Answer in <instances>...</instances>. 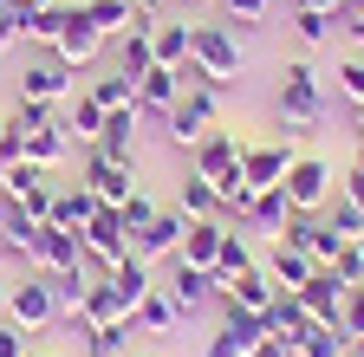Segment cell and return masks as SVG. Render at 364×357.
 Masks as SVG:
<instances>
[{"label": "cell", "instance_id": "9", "mask_svg": "<svg viewBox=\"0 0 364 357\" xmlns=\"http://www.w3.org/2000/svg\"><path fill=\"white\" fill-rule=\"evenodd\" d=\"M105 46H111V39L91 26L78 7H72V13H65V26H59V39H53V59H59L65 72H91V65L105 59Z\"/></svg>", "mask_w": 364, "mask_h": 357}, {"label": "cell", "instance_id": "19", "mask_svg": "<svg viewBox=\"0 0 364 357\" xmlns=\"http://www.w3.org/2000/svg\"><path fill=\"white\" fill-rule=\"evenodd\" d=\"M136 130H144V104L105 111V130H98V143H91V150H105V156H124V163H136Z\"/></svg>", "mask_w": 364, "mask_h": 357}, {"label": "cell", "instance_id": "40", "mask_svg": "<svg viewBox=\"0 0 364 357\" xmlns=\"http://www.w3.org/2000/svg\"><path fill=\"white\" fill-rule=\"evenodd\" d=\"M85 286H91V266L53 273V299H59V319H78V305H85Z\"/></svg>", "mask_w": 364, "mask_h": 357}, {"label": "cell", "instance_id": "18", "mask_svg": "<svg viewBox=\"0 0 364 357\" xmlns=\"http://www.w3.org/2000/svg\"><path fill=\"white\" fill-rule=\"evenodd\" d=\"M182 98V65H150L144 78H136V104H144V117H169Z\"/></svg>", "mask_w": 364, "mask_h": 357}, {"label": "cell", "instance_id": "47", "mask_svg": "<svg viewBox=\"0 0 364 357\" xmlns=\"http://www.w3.org/2000/svg\"><path fill=\"white\" fill-rule=\"evenodd\" d=\"M338 98L364 104V59H338Z\"/></svg>", "mask_w": 364, "mask_h": 357}, {"label": "cell", "instance_id": "48", "mask_svg": "<svg viewBox=\"0 0 364 357\" xmlns=\"http://www.w3.org/2000/svg\"><path fill=\"white\" fill-rule=\"evenodd\" d=\"M117 214H124V228L136 234V228H150V214H156V202H150L144 189H130V202H117Z\"/></svg>", "mask_w": 364, "mask_h": 357}, {"label": "cell", "instance_id": "8", "mask_svg": "<svg viewBox=\"0 0 364 357\" xmlns=\"http://www.w3.org/2000/svg\"><path fill=\"white\" fill-rule=\"evenodd\" d=\"M78 182H85L91 195H98L105 208H117V202H130V189H136V163H124V156H105V150H85Z\"/></svg>", "mask_w": 364, "mask_h": 357}, {"label": "cell", "instance_id": "33", "mask_svg": "<svg viewBox=\"0 0 364 357\" xmlns=\"http://www.w3.org/2000/svg\"><path fill=\"white\" fill-rule=\"evenodd\" d=\"M150 39H156V65H189L196 26H189V20H156V26H150Z\"/></svg>", "mask_w": 364, "mask_h": 357}, {"label": "cell", "instance_id": "10", "mask_svg": "<svg viewBox=\"0 0 364 357\" xmlns=\"http://www.w3.org/2000/svg\"><path fill=\"white\" fill-rule=\"evenodd\" d=\"M293 156H299V130H287V137H273V143H247V150H241L247 189H280V175H287Z\"/></svg>", "mask_w": 364, "mask_h": 357}, {"label": "cell", "instance_id": "16", "mask_svg": "<svg viewBox=\"0 0 364 357\" xmlns=\"http://www.w3.org/2000/svg\"><path fill=\"white\" fill-rule=\"evenodd\" d=\"M287 221H293L287 189H254V195H247V208L235 214V228H247V234H280Z\"/></svg>", "mask_w": 364, "mask_h": 357}, {"label": "cell", "instance_id": "15", "mask_svg": "<svg viewBox=\"0 0 364 357\" xmlns=\"http://www.w3.org/2000/svg\"><path fill=\"white\" fill-rule=\"evenodd\" d=\"M150 26H156V20H144V13H136V26L111 39V65H117L124 78H144V72L156 65V39H150Z\"/></svg>", "mask_w": 364, "mask_h": 357}, {"label": "cell", "instance_id": "24", "mask_svg": "<svg viewBox=\"0 0 364 357\" xmlns=\"http://www.w3.org/2000/svg\"><path fill=\"white\" fill-rule=\"evenodd\" d=\"M176 325H182V305H176V299H169L163 286H156V292H150L144 305L130 312V331H136V338H169Z\"/></svg>", "mask_w": 364, "mask_h": 357}, {"label": "cell", "instance_id": "38", "mask_svg": "<svg viewBox=\"0 0 364 357\" xmlns=\"http://www.w3.org/2000/svg\"><path fill=\"white\" fill-rule=\"evenodd\" d=\"M130 319L124 325H105V331H91V325H78V344H85V357H130Z\"/></svg>", "mask_w": 364, "mask_h": 357}, {"label": "cell", "instance_id": "28", "mask_svg": "<svg viewBox=\"0 0 364 357\" xmlns=\"http://www.w3.org/2000/svg\"><path fill=\"white\" fill-rule=\"evenodd\" d=\"M98 130H105V104L91 98V92H72L65 98V137L91 150V143H98Z\"/></svg>", "mask_w": 364, "mask_h": 357}, {"label": "cell", "instance_id": "41", "mask_svg": "<svg viewBox=\"0 0 364 357\" xmlns=\"http://www.w3.org/2000/svg\"><path fill=\"white\" fill-rule=\"evenodd\" d=\"M65 13H72V7H33L20 39H33V46H53V39H59V26H65Z\"/></svg>", "mask_w": 364, "mask_h": 357}, {"label": "cell", "instance_id": "54", "mask_svg": "<svg viewBox=\"0 0 364 357\" xmlns=\"http://www.w3.org/2000/svg\"><path fill=\"white\" fill-rule=\"evenodd\" d=\"M351 123H358V143H364V104H351Z\"/></svg>", "mask_w": 364, "mask_h": 357}, {"label": "cell", "instance_id": "35", "mask_svg": "<svg viewBox=\"0 0 364 357\" xmlns=\"http://www.w3.org/2000/svg\"><path fill=\"white\" fill-rule=\"evenodd\" d=\"M221 292L235 299V305H247V312H267L280 286H273V273H267V266H247V273H241V280H228Z\"/></svg>", "mask_w": 364, "mask_h": 357}, {"label": "cell", "instance_id": "29", "mask_svg": "<svg viewBox=\"0 0 364 357\" xmlns=\"http://www.w3.org/2000/svg\"><path fill=\"white\" fill-rule=\"evenodd\" d=\"M182 214H189V221H228V208H221V189L208 182V175H182V202H176Z\"/></svg>", "mask_w": 364, "mask_h": 357}, {"label": "cell", "instance_id": "32", "mask_svg": "<svg viewBox=\"0 0 364 357\" xmlns=\"http://www.w3.org/2000/svg\"><path fill=\"white\" fill-rule=\"evenodd\" d=\"M287 344H293V357H345V344H351V338H345L338 325H318V319H312V325H299Z\"/></svg>", "mask_w": 364, "mask_h": 357}, {"label": "cell", "instance_id": "42", "mask_svg": "<svg viewBox=\"0 0 364 357\" xmlns=\"http://www.w3.org/2000/svg\"><path fill=\"white\" fill-rule=\"evenodd\" d=\"M318 214H326V221H332V228H338L345 241H358V234H364V208H358V202H345L338 189H332V202L318 208Z\"/></svg>", "mask_w": 364, "mask_h": 357}, {"label": "cell", "instance_id": "52", "mask_svg": "<svg viewBox=\"0 0 364 357\" xmlns=\"http://www.w3.org/2000/svg\"><path fill=\"white\" fill-rule=\"evenodd\" d=\"M247 357H293V344H287V338H260Z\"/></svg>", "mask_w": 364, "mask_h": 357}, {"label": "cell", "instance_id": "58", "mask_svg": "<svg viewBox=\"0 0 364 357\" xmlns=\"http://www.w3.org/2000/svg\"><path fill=\"white\" fill-rule=\"evenodd\" d=\"M345 357H364V351H358V344H345Z\"/></svg>", "mask_w": 364, "mask_h": 357}, {"label": "cell", "instance_id": "57", "mask_svg": "<svg viewBox=\"0 0 364 357\" xmlns=\"http://www.w3.org/2000/svg\"><path fill=\"white\" fill-rule=\"evenodd\" d=\"M7 260H14V253H7V241H0V273H7Z\"/></svg>", "mask_w": 364, "mask_h": 357}, {"label": "cell", "instance_id": "4", "mask_svg": "<svg viewBox=\"0 0 364 357\" xmlns=\"http://www.w3.org/2000/svg\"><path fill=\"white\" fill-rule=\"evenodd\" d=\"M280 189H287L293 214H318V208L332 202L338 182H332V163H326V156H306V150H299V156L287 163V175H280Z\"/></svg>", "mask_w": 364, "mask_h": 357}, {"label": "cell", "instance_id": "44", "mask_svg": "<svg viewBox=\"0 0 364 357\" xmlns=\"http://www.w3.org/2000/svg\"><path fill=\"white\" fill-rule=\"evenodd\" d=\"M338 331L358 344L364 338V286H345V305H338Z\"/></svg>", "mask_w": 364, "mask_h": 357}, {"label": "cell", "instance_id": "34", "mask_svg": "<svg viewBox=\"0 0 364 357\" xmlns=\"http://www.w3.org/2000/svg\"><path fill=\"white\" fill-rule=\"evenodd\" d=\"M72 7H78L91 26H98L105 39H117V33H130V26H136V7H130V0H72Z\"/></svg>", "mask_w": 364, "mask_h": 357}, {"label": "cell", "instance_id": "31", "mask_svg": "<svg viewBox=\"0 0 364 357\" xmlns=\"http://www.w3.org/2000/svg\"><path fill=\"white\" fill-rule=\"evenodd\" d=\"M287 13H293V33L306 39V46H332V39L345 33L338 7H287Z\"/></svg>", "mask_w": 364, "mask_h": 357}, {"label": "cell", "instance_id": "3", "mask_svg": "<svg viewBox=\"0 0 364 357\" xmlns=\"http://www.w3.org/2000/svg\"><path fill=\"white\" fill-rule=\"evenodd\" d=\"M7 319L33 338L46 325H59V299H53V273L26 266V280H7Z\"/></svg>", "mask_w": 364, "mask_h": 357}, {"label": "cell", "instance_id": "46", "mask_svg": "<svg viewBox=\"0 0 364 357\" xmlns=\"http://www.w3.org/2000/svg\"><path fill=\"white\" fill-rule=\"evenodd\" d=\"M332 273H338L345 286H364V247H358V241H345V247H338V260H332Z\"/></svg>", "mask_w": 364, "mask_h": 357}, {"label": "cell", "instance_id": "13", "mask_svg": "<svg viewBox=\"0 0 364 357\" xmlns=\"http://www.w3.org/2000/svg\"><path fill=\"white\" fill-rule=\"evenodd\" d=\"M33 266H39V273H72V266H85V241H78L72 228H53V221H39Z\"/></svg>", "mask_w": 364, "mask_h": 357}, {"label": "cell", "instance_id": "5", "mask_svg": "<svg viewBox=\"0 0 364 357\" xmlns=\"http://www.w3.org/2000/svg\"><path fill=\"white\" fill-rule=\"evenodd\" d=\"M78 241H85V266H91V280H105L111 266L130 253V228H124V214H117V208H98V214L85 221V234H78Z\"/></svg>", "mask_w": 364, "mask_h": 357}, {"label": "cell", "instance_id": "53", "mask_svg": "<svg viewBox=\"0 0 364 357\" xmlns=\"http://www.w3.org/2000/svg\"><path fill=\"white\" fill-rule=\"evenodd\" d=\"M130 7L144 13V20H163V7H169V0H130Z\"/></svg>", "mask_w": 364, "mask_h": 357}, {"label": "cell", "instance_id": "43", "mask_svg": "<svg viewBox=\"0 0 364 357\" xmlns=\"http://www.w3.org/2000/svg\"><path fill=\"white\" fill-rule=\"evenodd\" d=\"M59 111L65 104H39V98H14V130H46V123H59Z\"/></svg>", "mask_w": 364, "mask_h": 357}, {"label": "cell", "instance_id": "21", "mask_svg": "<svg viewBox=\"0 0 364 357\" xmlns=\"http://www.w3.org/2000/svg\"><path fill=\"white\" fill-rule=\"evenodd\" d=\"M124 319H130V305L117 299V286H111V280H91V286H85V305H78V319H72V325L105 331V325H124Z\"/></svg>", "mask_w": 364, "mask_h": 357}, {"label": "cell", "instance_id": "25", "mask_svg": "<svg viewBox=\"0 0 364 357\" xmlns=\"http://www.w3.org/2000/svg\"><path fill=\"white\" fill-rule=\"evenodd\" d=\"M78 143L65 137V117L59 123H46V130H26V163H39L46 175H53V169H65V156H72Z\"/></svg>", "mask_w": 364, "mask_h": 357}, {"label": "cell", "instance_id": "26", "mask_svg": "<svg viewBox=\"0 0 364 357\" xmlns=\"http://www.w3.org/2000/svg\"><path fill=\"white\" fill-rule=\"evenodd\" d=\"M221 234H228V221H189V228H182V247H176V260H189V266H208V273H215Z\"/></svg>", "mask_w": 364, "mask_h": 357}, {"label": "cell", "instance_id": "7", "mask_svg": "<svg viewBox=\"0 0 364 357\" xmlns=\"http://www.w3.org/2000/svg\"><path fill=\"white\" fill-rule=\"evenodd\" d=\"M280 117L287 123H318L326 117V92H318L312 59H287V72H280Z\"/></svg>", "mask_w": 364, "mask_h": 357}, {"label": "cell", "instance_id": "23", "mask_svg": "<svg viewBox=\"0 0 364 357\" xmlns=\"http://www.w3.org/2000/svg\"><path fill=\"white\" fill-rule=\"evenodd\" d=\"M267 273H273V286H287V292H299L312 273H318V260L306 253V247H287V241H273L267 247Z\"/></svg>", "mask_w": 364, "mask_h": 357}, {"label": "cell", "instance_id": "11", "mask_svg": "<svg viewBox=\"0 0 364 357\" xmlns=\"http://www.w3.org/2000/svg\"><path fill=\"white\" fill-rule=\"evenodd\" d=\"M182 228H189V214H182V208H156L150 214V228H136L130 234V253L136 260H176V247H182Z\"/></svg>", "mask_w": 364, "mask_h": 357}, {"label": "cell", "instance_id": "37", "mask_svg": "<svg viewBox=\"0 0 364 357\" xmlns=\"http://www.w3.org/2000/svg\"><path fill=\"white\" fill-rule=\"evenodd\" d=\"M215 7H221V20L235 26V33H254V26H267L273 13H280L287 0H215Z\"/></svg>", "mask_w": 364, "mask_h": 357}, {"label": "cell", "instance_id": "17", "mask_svg": "<svg viewBox=\"0 0 364 357\" xmlns=\"http://www.w3.org/2000/svg\"><path fill=\"white\" fill-rule=\"evenodd\" d=\"M163 292L182 305V319H189V312H202L215 299V273H208V266H189V260H169V286Z\"/></svg>", "mask_w": 364, "mask_h": 357}, {"label": "cell", "instance_id": "36", "mask_svg": "<svg viewBox=\"0 0 364 357\" xmlns=\"http://www.w3.org/2000/svg\"><path fill=\"white\" fill-rule=\"evenodd\" d=\"M299 325H312V312H306V299H299V292H287V286H280V292H273V305H267V331H273V338H293Z\"/></svg>", "mask_w": 364, "mask_h": 357}, {"label": "cell", "instance_id": "27", "mask_svg": "<svg viewBox=\"0 0 364 357\" xmlns=\"http://www.w3.org/2000/svg\"><path fill=\"white\" fill-rule=\"evenodd\" d=\"M105 280L117 286V299H124L130 312H136V305H144V299L156 292V280H150V260H136V253H124V260L111 266V273H105Z\"/></svg>", "mask_w": 364, "mask_h": 357}, {"label": "cell", "instance_id": "56", "mask_svg": "<svg viewBox=\"0 0 364 357\" xmlns=\"http://www.w3.org/2000/svg\"><path fill=\"white\" fill-rule=\"evenodd\" d=\"M0 319H7V280H0Z\"/></svg>", "mask_w": 364, "mask_h": 357}, {"label": "cell", "instance_id": "51", "mask_svg": "<svg viewBox=\"0 0 364 357\" xmlns=\"http://www.w3.org/2000/svg\"><path fill=\"white\" fill-rule=\"evenodd\" d=\"M338 195H345V202H358V208H364V175H358V169H345V182H338Z\"/></svg>", "mask_w": 364, "mask_h": 357}, {"label": "cell", "instance_id": "6", "mask_svg": "<svg viewBox=\"0 0 364 357\" xmlns=\"http://www.w3.org/2000/svg\"><path fill=\"white\" fill-rule=\"evenodd\" d=\"M53 189H59V182H53L39 163H14V169H0V202L20 208V214H33V221L53 214Z\"/></svg>", "mask_w": 364, "mask_h": 357}, {"label": "cell", "instance_id": "1", "mask_svg": "<svg viewBox=\"0 0 364 357\" xmlns=\"http://www.w3.org/2000/svg\"><path fill=\"white\" fill-rule=\"evenodd\" d=\"M241 65H247L241 33L228 26V20H202V26H196V46H189V65H182V72L221 84V92H235V84H241Z\"/></svg>", "mask_w": 364, "mask_h": 357}, {"label": "cell", "instance_id": "49", "mask_svg": "<svg viewBox=\"0 0 364 357\" xmlns=\"http://www.w3.org/2000/svg\"><path fill=\"white\" fill-rule=\"evenodd\" d=\"M0 357H26V331L14 319H0Z\"/></svg>", "mask_w": 364, "mask_h": 357}, {"label": "cell", "instance_id": "20", "mask_svg": "<svg viewBox=\"0 0 364 357\" xmlns=\"http://www.w3.org/2000/svg\"><path fill=\"white\" fill-rule=\"evenodd\" d=\"M98 208H105V202L91 195L85 182H59V189H53V214H46V221H53V228H72V234H85V221L98 214Z\"/></svg>", "mask_w": 364, "mask_h": 357}, {"label": "cell", "instance_id": "14", "mask_svg": "<svg viewBox=\"0 0 364 357\" xmlns=\"http://www.w3.org/2000/svg\"><path fill=\"white\" fill-rule=\"evenodd\" d=\"M78 92V72H65L59 59H33L20 72V98H39V104H65Z\"/></svg>", "mask_w": 364, "mask_h": 357}, {"label": "cell", "instance_id": "50", "mask_svg": "<svg viewBox=\"0 0 364 357\" xmlns=\"http://www.w3.org/2000/svg\"><path fill=\"white\" fill-rule=\"evenodd\" d=\"M338 20H345V33L364 46V0H345V7H338Z\"/></svg>", "mask_w": 364, "mask_h": 357}, {"label": "cell", "instance_id": "22", "mask_svg": "<svg viewBox=\"0 0 364 357\" xmlns=\"http://www.w3.org/2000/svg\"><path fill=\"white\" fill-rule=\"evenodd\" d=\"M299 299H306V312L318 325H338V305H345V280L332 273V266H318V273L299 286Z\"/></svg>", "mask_w": 364, "mask_h": 357}, {"label": "cell", "instance_id": "2", "mask_svg": "<svg viewBox=\"0 0 364 357\" xmlns=\"http://www.w3.org/2000/svg\"><path fill=\"white\" fill-rule=\"evenodd\" d=\"M221 104H228V92H221V84H208V78H189V72H182V98H176V111L163 117L169 143H176V150H196L208 130L221 123Z\"/></svg>", "mask_w": 364, "mask_h": 357}, {"label": "cell", "instance_id": "55", "mask_svg": "<svg viewBox=\"0 0 364 357\" xmlns=\"http://www.w3.org/2000/svg\"><path fill=\"white\" fill-rule=\"evenodd\" d=\"M351 169H358V175H364V143H358V156H351Z\"/></svg>", "mask_w": 364, "mask_h": 357}, {"label": "cell", "instance_id": "30", "mask_svg": "<svg viewBox=\"0 0 364 357\" xmlns=\"http://www.w3.org/2000/svg\"><path fill=\"white\" fill-rule=\"evenodd\" d=\"M247 266H260V260H254V247H247V228H235V221H228V234H221V253H215V286L241 280Z\"/></svg>", "mask_w": 364, "mask_h": 357}, {"label": "cell", "instance_id": "45", "mask_svg": "<svg viewBox=\"0 0 364 357\" xmlns=\"http://www.w3.org/2000/svg\"><path fill=\"white\" fill-rule=\"evenodd\" d=\"M338 247H345V234L332 228L326 214H318V228H312V260H318V266H332V260H338Z\"/></svg>", "mask_w": 364, "mask_h": 357}, {"label": "cell", "instance_id": "12", "mask_svg": "<svg viewBox=\"0 0 364 357\" xmlns=\"http://www.w3.org/2000/svg\"><path fill=\"white\" fill-rule=\"evenodd\" d=\"M241 150H247V143L235 137V130H228V123H215V130H208V137H202L189 156H196V175H208V182H228V175H241Z\"/></svg>", "mask_w": 364, "mask_h": 357}, {"label": "cell", "instance_id": "59", "mask_svg": "<svg viewBox=\"0 0 364 357\" xmlns=\"http://www.w3.org/2000/svg\"><path fill=\"white\" fill-rule=\"evenodd\" d=\"M358 351H364V338H358Z\"/></svg>", "mask_w": 364, "mask_h": 357}, {"label": "cell", "instance_id": "39", "mask_svg": "<svg viewBox=\"0 0 364 357\" xmlns=\"http://www.w3.org/2000/svg\"><path fill=\"white\" fill-rule=\"evenodd\" d=\"M85 92H91V98H98L105 111H124V104H136V78H124V72L111 65V72H98V78H91V84H85Z\"/></svg>", "mask_w": 364, "mask_h": 357}]
</instances>
